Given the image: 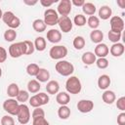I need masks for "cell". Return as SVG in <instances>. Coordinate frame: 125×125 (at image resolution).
<instances>
[{
  "label": "cell",
  "instance_id": "obj_1",
  "mask_svg": "<svg viewBox=\"0 0 125 125\" xmlns=\"http://www.w3.org/2000/svg\"><path fill=\"white\" fill-rule=\"evenodd\" d=\"M55 68L58 73H60L62 76H69L74 71V66L71 62L67 61H60L56 63Z\"/></svg>",
  "mask_w": 125,
  "mask_h": 125
},
{
  "label": "cell",
  "instance_id": "obj_2",
  "mask_svg": "<svg viewBox=\"0 0 125 125\" xmlns=\"http://www.w3.org/2000/svg\"><path fill=\"white\" fill-rule=\"evenodd\" d=\"M65 89L69 94L75 95V94L80 93L82 86H81V82L79 78L76 76H70L65 82Z\"/></svg>",
  "mask_w": 125,
  "mask_h": 125
},
{
  "label": "cell",
  "instance_id": "obj_3",
  "mask_svg": "<svg viewBox=\"0 0 125 125\" xmlns=\"http://www.w3.org/2000/svg\"><path fill=\"white\" fill-rule=\"evenodd\" d=\"M26 53V45L24 43V41L21 42H17V43H13L10 47H9V55L12 58H20L22 55H25Z\"/></svg>",
  "mask_w": 125,
  "mask_h": 125
},
{
  "label": "cell",
  "instance_id": "obj_4",
  "mask_svg": "<svg viewBox=\"0 0 125 125\" xmlns=\"http://www.w3.org/2000/svg\"><path fill=\"white\" fill-rule=\"evenodd\" d=\"M2 20L3 21L12 29H15V28H18L21 24V21L18 17H16L14 15L13 12H10V11H7L5 13H3V16H2Z\"/></svg>",
  "mask_w": 125,
  "mask_h": 125
},
{
  "label": "cell",
  "instance_id": "obj_5",
  "mask_svg": "<svg viewBox=\"0 0 125 125\" xmlns=\"http://www.w3.org/2000/svg\"><path fill=\"white\" fill-rule=\"evenodd\" d=\"M48 103H49V96L45 93H39L29 98V104L34 108L40 107L41 105L47 104Z\"/></svg>",
  "mask_w": 125,
  "mask_h": 125
},
{
  "label": "cell",
  "instance_id": "obj_6",
  "mask_svg": "<svg viewBox=\"0 0 125 125\" xmlns=\"http://www.w3.org/2000/svg\"><path fill=\"white\" fill-rule=\"evenodd\" d=\"M18 120L21 124H27L30 120V111L28 106L25 104H21L19 107V111L17 114Z\"/></svg>",
  "mask_w": 125,
  "mask_h": 125
},
{
  "label": "cell",
  "instance_id": "obj_7",
  "mask_svg": "<svg viewBox=\"0 0 125 125\" xmlns=\"http://www.w3.org/2000/svg\"><path fill=\"white\" fill-rule=\"evenodd\" d=\"M49 55L53 60H61L67 55V48L62 45H57L50 49Z\"/></svg>",
  "mask_w": 125,
  "mask_h": 125
},
{
  "label": "cell",
  "instance_id": "obj_8",
  "mask_svg": "<svg viewBox=\"0 0 125 125\" xmlns=\"http://www.w3.org/2000/svg\"><path fill=\"white\" fill-rule=\"evenodd\" d=\"M59 14L54 9H47L44 12V22L46 25H55L58 24L59 21Z\"/></svg>",
  "mask_w": 125,
  "mask_h": 125
},
{
  "label": "cell",
  "instance_id": "obj_9",
  "mask_svg": "<svg viewBox=\"0 0 125 125\" xmlns=\"http://www.w3.org/2000/svg\"><path fill=\"white\" fill-rule=\"evenodd\" d=\"M20 104L18 101L14 99H8L3 103V108L10 115H17L19 111Z\"/></svg>",
  "mask_w": 125,
  "mask_h": 125
},
{
  "label": "cell",
  "instance_id": "obj_10",
  "mask_svg": "<svg viewBox=\"0 0 125 125\" xmlns=\"http://www.w3.org/2000/svg\"><path fill=\"white\" fill-rule=\"evenodd\" d=\"M71 1L70 0H61L58 8H57V13L61 15V17L63 16H68V14L71 12Z\"/></svg>",
  "mask_w": 125,
  "mask_h": 125
},
{
  "label": "cell",
  "instance_id": "obj_11",
  "mask_svg": "<svg viewBox=\"0 0 125 125\" xmlns=\"http://www.w3.org/2000/svg\"><path fill=\"white\" fill-rule=\"evenodd\" d=\"M58 24L60 26V29L62 32L67 33L72 29V24L73 23H72V21H71V20L69 19L68 16H63V17H60L59 18Z\"/></svg>",
  "mask_w": 125,
  "mask_h": 125
},
{
  "label": "cell",
  "instance_id": "obj_12",
  "mask_svg": "<svg viewBox=\"0 0 125 125\" xmlns=\"http://www.w3.org/2000/svg\"><path fill=\"white\" fill-rule=\"evenodd\" d=\"M109 23H110V30L111 31L122 32V30L124 28V21L120 17H118V16L111 17Z\"/></svg>",
  "mask_w": 125,
  "mask_h": 125
},
{
  "label": "cell",
  "instance_id": "obj_13",
  "mask_svg": "<svg viewBox=\"0 0 125 125\" xmlns=\"http://www.w3.org/2000/svg\"><path fill=\"white\" fill-rule=\"evenodd\" d=\"M94 108V103L90 100H81L77 104V109L82 113L90 112Z\"/></svg>",
  "mask_w": 125,
  "mask_h": 125
},
{
  "label": "cell",
  "instance_id": "obj_14",
  "mask_svg": "<svg viewBox=\"0 0 125 125\" xmlns=\"http://www.w3.org/2000/svg\"><path fill=\"white\" fill-rule=\"evenodd\" d=\"M109 53V49L107 47L106 44L104 43H99L96 47H95V56L99 57V58H105Z\"/></svg>",
  "mask_w": 125,
  "mask_h": 125
},
{
  "label": "cell",
  "instance_id": "obj_15",
  "mask_svg": "<svg viewBox=\"0 0 125 125\" xmlns=\"http://www.w3.org/2000/svg\"><path fill=\"white\" fill-rule=\"evenodd\" d=\"M62 39V33L58 29H50L47 31V40L51 43H59Z\"/></svg>",
  "mask_w": 125,
  "mask_h": 125
},
{
  "label": "cell",
  "instance_id": "obj_16",
  "mask_svg": "<svg viewBox=\"0 0 125 125\" xmlns=\"http://www.w3.org/2000/svg\"><path fill=\"white\" fill-rule=\"evenodd\" d=\"M109 52L113 57H120L124 53V45L122 43H119V42L118 43H114L110 47Z\"/></svg>",
  "mask_w": 125,
  "mask_h": 125
},
{
  "label": "cell",
  "instance_id": "obj_17",
  "mask_svg": "<svg viewBox=\"0 0 125 125\" xmlns=\"http://www.w3.org/2000/svg\"><path fill=\"white\" fill-rule=\"evenodd\" d=\"M110 85V78L106 74H103L98 79V86L102 90H106Z\"/></svg>",
  "mask_w": 125,
  "mask_h": 125
},
{
  "label": "cell",
  "instance_id": "obj_18",
  "mask_svg": "<svg viewBox=\"0 0 125 125\" xmlns=\"http://www.w3.org/2000/svg\"><path fill=\"white\" fill-rule=\"evenodd\" d=\"M59 90H60V84L56 80H51L46 85V91L48 92V94L55 95L59 92Z\"/></svg>",
  "mask_w": 125,
  "mask_h": 125
},
{
  "label": "cell",
  "instance_id": "obj_19",
  "mask_svg": "<svg viewBox=\"0 0 125 125\" xmlns=\"http://www.w3.org/2000/svg\"><path fill=\"white\" fill-rule=\"evenodd\" d=\"M102 99L103 101L107 104H111L115 102V99H116V96L114 94L113 91H110V90H105L102 96Z\"/></svg>",
  "mask_w": 125,
  "mask_h": 125
},
{
  "label": "cell",
  "instance_id": "obj_20",
  "mask_svg": "<svg viewBox=\"0 0 125 125\" xmlns=\"http://www.w3.org/2000/svg\"><path fill=\"white\" fill-rule=\"evenodd\" d=\"M90 38H91L92 42H94L96 44L102 43V41L104 39V33L100 29H93V31L90 33Z\"/></svg>",
  "mask_w": 125,
  "mask_h": 125
},
{
  "label": "cell",
  "instance_id": "obj_21",
  "mask_svg": "<svg viewBox=\"0 0 125 125\" xmlns=\"http://www.w3.org/2000/svg\"><path fill=\"white\" fill-rule=\"evenodd\" d=\"M111 14H112V10L110 7L104 5V6H102L99 10V17L102 19V20H108L110 17H111Z\"/></svg>",
  "mask_w": 125,
  "mask_h": 125
},
{
  "label": "cell",
  "instance_id": "obj_22",
  "mask_svg": "<svg viewBox=\"0 0 125 125\" xmlns=\"http://www.w3.org/2000/svg\"><path fill=\"white\" fill-rule=\"evenodd\" d=\"M81 60H82V62H83L85 64L91 65V64H93L94 62H96V56H95V54L92 53V52H85V53L82 55Z\"/></svg>",
  "mask_w": 125,
  "mask_h": 125
},
{
  "label": "cell",
  "instance_id": "obj_23",
  "mask_svg": "<svg viewBox=\"0 0 125 125\" xmlns=\"http://www.w3.org/2000/svg\"><path fill=\"white\" fill-rule=\"evenodd\" d=\"M57 103L60 104L61 105H66L70 102V97L66 92H61L57 95Z\"/></svg>",
  "mask_w": 125,
  "mask_h": 125
},
{
  "label": "cell",
  "instance_id": "obj_24",
  "mask_svg": "<svg viewBox=\"0 0 125 125\" xmlns=\"http://www.w3.org/2000/svg\"><path fill=\"white\" fill-rule=\"evenodd\" d=\"M35 77L38 82H47L50 78V72L46 68H40Z\"/></svg>",
  "mask_w": 125,
  "mask_h": 125
},
{
  "label": "cell",
  "instance_id": "obj_25",
  "mask_svg": "<svg viewBox=\"0 0 125 125\" xmlns=\"http://www.w3.org/2000/svg\"><path fill=\"white\" fill-rule=\"evenodd\" d=\"M40 88H41L40 83L35 79H32V80L28 81V83H27V90H28L29 93L35 94V93L39 92Z\"/></svg>",
  "mask_w": 125,
  "mask_h": 125
},
{
  "label": "cell",
  "instance_id": "obj_26",
  "mask_svg": "<svg viewBox=\"0 0 125 125\" xmlns=\"http://www.w3.org/2000/svg\"><path fill=\"white\" fill-rule=\"evenodd\" d=\"M82 11L84 14L88 15V16H94V14L96 13V6L91 3V2H85L84 5L82 6Z\"/></svg>",
  "mask_w": 125,
  "mask_h": 125
},
{
  "label": "cell",
  "instance_id": "obj_27",
  "mask_svg": "<svg viewBox=\"0 0 125 125\" xmlns=\"http://www.w3.org/2000/svg\"><path fill=\"white\" fill-rule=\"evenodd\" d=\"M46 26L47 25L45 24L44 21L41 20V19H37V20H35L32 22V27H33V29L36 32H43V31H45Z\"/></svg>",
  "mask_w": 125,
  "mask_h": 125
},
{
  "label": "cell",
  "instance_id": "obj_28",
  "mask_svg": "<svg viewBox=\"0 0 125 125\" xmlns=\"http://www.w3.org/2000/svg\"><path fill=\"white\" fill-rule=\"evenodd\" d=\"M58 115L61 119H67L70 116V108L66 105H61L58 109Z\"/></svg>",
  "mask_w": 125,
  "mask_h": 125
},
{
  "label": "cell",
  "instance_id": "obj_29",
  "mask_svg": "<svg viewBox=\"0 0 125 125\" xmlns=\"http://www.w3.org/2000/svg\"><path fill=\"white\" fill-rule=\"evenodd\" d=\"M34 48L39 52H42V51H44L46 49V40L44 39V37L40 36V37H36L35 38Z\"/></svg>",
  "mask_w": 125,
  "mask_h": 125
},
{
  "label": "cell",
  "instance_id": "obj_30",
  "mask_svg": "<svg viewBox=\"0 0 125 125\" xmlns=\"http://www.w3.org/2000/svg\"><path fill=\"white\" fill-rule=\"evenodd\" d=\"M19 92H20V88H19L18 84H16V83H11L7 88V94L11 98H16L18 96Z\"/></svg>",
  "mask_w": 125,
  "mask_h": 125
},
{
  "label": "cell",
  "instance_id": "obj_31",
  "mask_svg": "<svg viewBox=\"0 0 125 125\" xmlns=\"http://www.w3.org/2000/svg\"><path fill=\"white\" fill-rule=\"evenodd\" d=\"M17 37V32L15 29H12V28H9L7 29L5 32H4V39L8 42H12L16 39Z\"/></svg>",
  "mask_w": 125,
  "mask_h": 125
},
{
  "label": "cell",
  "instance_id": "obj_32",
  "mask_svg": "<svg viewBox=\"0 0 125 125\" xmlns=\"http://www.w3.org/2000/svg\"><path fill=\"white\" fill-rule=\"evenodd\" d=\"M85 46V39L82 36H76L73 39V47L76 50H81Z\"/></svg>",
  "mask_w": 125,
  "mask_h": 125
},
{
  "label": "cell",
  "instance_id": "obj_33",
  "mask_svg": "<svg viewBox=\"0 0 125 125\" xmlns=\"http://www.w3.org/2000/svg\"><path fill=\"white\" fill-rule=\"evenodd\" d=\"M39 69H40V67L36 63H29L26 66V72L30 76H36L38 71H39Z\"/></svg>",
  "mask_w": 125,
  "mask_h": 125
},
{
  "label": "cell",
  "instance_id": "obj_34",
  "mask_svg": "<svg viewBox=\"0 0 125 125\" xmlns=\"http://www.w3.org/2000/svg\"><path fill=\"white\" fill-rule=\"evenodd\" d=\"M87 23H88L89 27H91L93 29H96L100 25V20L96 16H90L89 19L87 20Z\"/></svg>",
  "mask_w": 125,
  "mask_h": 125
},
{
  "label": "cell",
  "instance_id": "obj_35",
  "mask_svg": "<svg viewBox=\"0 0 125 125\" xmlns=\"http://www.w3.org/2000/svg\"><path fill=\"white\" fill-rule=\"evenodd\" d=\"M16 98H17L18 102H20L21 104H24L27 100H29V94L25 90H20V92H19V94Z\"/></svg>",
  "mask_w": 125,
  "mask_h": 125
},
{
  "label": "cell",
  "instance_id": "obj_36",
  "mask_svg": "<svg viewBox=\"0 0 125 125\" xmlns=\"http://www.w3.org/2000/svg\"><path fill=\"white\" fill-rule=\"evenodd\" d=\"M107 36H108L109 41H111L113 44L114 43H118V41L121 39V32H115V31L109 30Z\"/></svg>",
  "mask_w": 125,
  "mask_h": 125
},
{
  "label": "cell",
  "instance_id": "obj_37",
  "mask_svg": "<svg viewBox=\"0 0 125 125\" xmlns=\"http://www.w3.org/2000/svg\"><path fill=\"white\" fill-rule=\"evenodd\" d=\"M73 21H74V23H75L77 26H83V25L86 24V21H86L85 16H83V15H81V14H78V15H76V16L74 17Z\"/></svg>",
  "mask_w": 125,
  "mask_h": 125
},
{
  "label": "cell",
  "instance_id": "obj_38",
  "mask_svg": "<svg viewBox=\"0 0 125 125\" xmlns=\"http://www.w3.org/2000/svg\"><path fill=\"white\" fill-rule=\"evenodd\" d=\"M96 64L99 68L104 69L108 66V61L105 58H99L98 60H96Z\"/></svg>",
  "mask_w": 125,
  "mask_h": 125
},
{
  "label": "cell",
  "instance_id": "obj_39",
  "mask_svg": "<svg viewBox=\"0 0 125 125\" xmlns=\"http://www.w3.org/2000/svg\"><path fill=\"white\" fill-rule=\"evenodd\" d=\"M1 125H15V120L11 115H4L1 118Z\"/></svg>",
  "mask_w": 125,
  "mask_h": 125
},
{
  "label": "cell",
  "instance_id": "obj_40",
  "mask_svg": "<svg viewBox=\"0 0 125 125\" xmlns=\"http://www.w3.org/2000/svg\"><path fill=\"white\" fill-rule=\"evenodd\" d=\"M32 119H33L32 125H50L49 122L45 119V116H39V117H35Z\"/></svg>",
  "mask_w": 125,
  "mask_h": 125
},
{
  "label": "cell",
  "instance_id": "obj_41",
  "mask_svg": "<svg viewBox=\"0 0 125 125\" xmlns=\"http://www.w3.org/2000/svg\"><path fill=\"white\" fill-rule=\"evenodd\" d=\"M24 43L26 45V53H25V55H31L34 52V50H35L34 44L31 41H29V40H25Z\"/></svg>",
  "mask_w": 125,
  "mask_h": 125
},
{
  "label": "cell",
  "instance_id": "obj_42",
  "mask_svg": "<svg viewBox=\"0 0 125 125\" xmlns=\"http://www.w3.org/2000/svg\"><path fill=\"white\" fill-rule=\"evenodd\" d=\"M116 106L118 109H120L121 111L125 110V97H121L117 100L116 102Z\"/></svg>",
  "mask_w": 125,
  "mask_h": 125
},
{
  "label": "cell",
  "instance_id": "obj_43",
  "mask_svg": "<svg viewBox=\"0 0 125 125\" xmlns=\"http://www.w3.org/2000/svg\"><path fill=\"white\" fill-rule=\"evenodd\" d=\"M39 116H45V111L41 107H35V109L32 112V118L39 117Z\"/></svg>",
  "mask_w": 125,
  "mask_h": 125
},
{
  "label": "cell",
  "instance_id": "obj_44",
  "mask_svg": "<svg viewBox=\"0 0 125 125\" xmlns=\"http://www.w3.org/2000/svg\"><path fill=\"white\" fill-rule=\"evenodd\" d=\"M7 51L5 48L0 47V62H4L7 60Z\"/></svg>",
  "mask_w": 125,
  "mask_h": 125
},
{
  "label": "cell",
  "instance_id": "obj_45",
  "mask_svg": "<svg viewBox=\"0 0 125 125\" xmlns=\"http://www.w3.org/2000/svg\"><path fill=\"white\" fill-rule=\"evenodd\" d=\"M117 123L118 125H125V113L121 112L117 116Z\"/></svg>",
  "mask_w": 125,
  "mask_h": 125
},
{
  "label": "cell",
  "instance_id": "obj_46",
  "mask_svg": "<svg viewBox=\"0 0 125 125\" xmlns=\"http://www.w3.org/2000/svg\"><path fill=\"white\" fill-rule=\"evenodd\" d=\"M55 2H57V0H55V1H45V0H40V4H41L42 6H44V7H49V6L53 5Z\"/></svg>",
  "mask_w": 125,
  "mask_h": 125
},
{
  "label": "cell",
  "instance_id": "obj_47",
  "mask_svg": "<svg viewBox=\"0 0 125 125\" xmlns=\"http://www.w3.org/2000/svg\"><path fill=\"white\" fill-rule=\"evenodd\" d=\"M84 3H85L84 0H72L71 1V4H73L74 6H77V7H79V6L82 7L84 5Z\"/></svg>",
  "mask_w": 125,
  "mask_h": 125
},
{
  "label": "cell",
  "instance_id": "obj_48",
  "mask_svg": "<svg viewBox=\"0 0 125 125\" xmlns=\"http://www.w3.org/2000/svg\"><path fill=\"white\" fill-rule=\"evenodd\" d=\"M23 3L24 4H26V5H30V6H32V5H35L36 3H37V1H27V0H24L23 1Z\"/></svg>",
  "mask_w": 125,
  "mask_h": 125
},
{
  "label": "cell",
  "instance_id": "obj_49",
  "mask_svg": "<svg viewBox=\"0 0 125 125\" xmlns=\"http://www.w3.org/2000/svg\"><path fill=\"white\" fill-rule=\"evenodd\" d=\"M117 4L120 6V8H124L125 7V1L124 0H118L117 1Z\"/></svg>",
  "mask_w": 125,
  "mask_h": 125
},
{
  "label": "cell",
  "instance_id": "obj_50",
  "mask_svg": "<svg viewBox=\"0 0 125 125\" xmlns=\"http://www.w3.org/2000/svg\"><path fill=\"white\" fill-rule=\"evenodd\" d=\"M2 16H3V13H2V10L0 9V19H2Z\"/></svg>",
  "mask_w": 125,
  "mask_h": 125
},
{
  "label": "cell",
  "instance_id": "obj_51",
  "mask_svg": "<svg viewBox=\"0 0 125 125\" xmlns=\"http://www.w3.org/2000/svg\"><path fill=\"white\" fill-rule=\"evenodd\" d=\"M1 76H2V69L0 68V78H1Z\"/></svg>",
  "mask_w": 125,
  "mask_h": 125
}]
</instances>
